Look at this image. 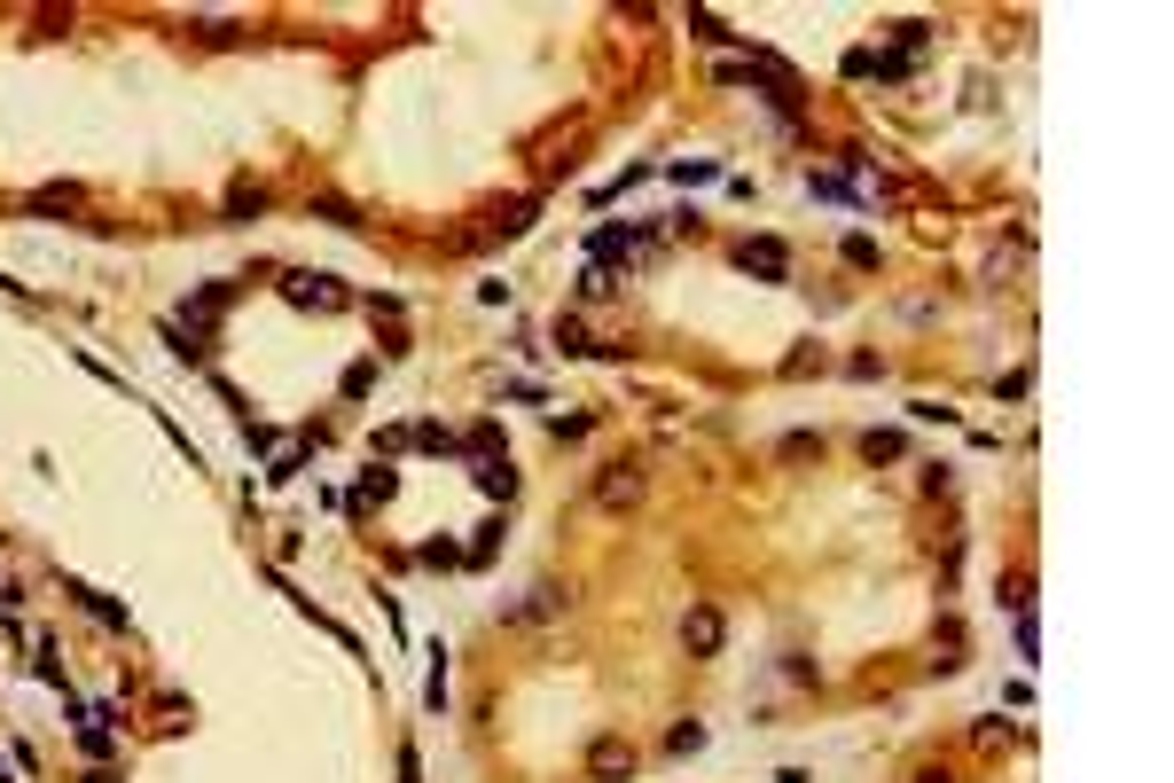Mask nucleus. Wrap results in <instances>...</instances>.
Listing matches in <instances>:
<instances>
[{
  "instance_id": "obj_14",
  "label": "nucleus",
  "mask_w": 1174,
  "mask_h": 783,
  "mask_svg": "<svg viewBox=\"0 0 1174 783\" xmlns=\"http://www.w3.org/2000/svg\"><path fill=\"white\" fill-rule=\"evenodd\" d=\"M916 783H955V776H948V768H924V776H916Z\"/></svg>"
},
{
  "instance_id": "obj_7",
  "label": "nucleus",
  "mask_w": 1174,
  "mask_h": 783,
  "mask_svg": "<svg viewBox=\"0 0 1174 783\" xmlns=\"http://www.w3.org/2000/svg\"><path fill=\"white\" fill-rule=\"evenodd\" d=\"M901 447H908L901 431H869V439H861V455H869V462H901Z\"/></svg>"
},
{
  "instance_id": "obj_2",
  "label": "nucleus",
  "mask_w": 1174,
  "mask_h": 783,
  "mask_svg": "<svg viewBox=\"0 0 1174 783\" xmlns=\"http://www.w3.org/2000/svg\"><path fill=\"white\" fill-rule=\"evenodd\" d=\"M642 502V470L634 462H603L595 470V509H634Z\"/></svg>"
},
{
  "instance_id": "obj_5",
  "label": "nucleus",
  "mask_w": 1174,
  "mask_h": 783,
  "mask_svg": "<svg viewBox=\"0 0 1174 783\" xmlns=\"http://www.w3.org/2000/svg\"><path fill=\"white\" fill-rule=\"evenodd\" d=\"M282 290H290L298 306H345V290H337V282H329V275H290V282H282Z\"/></svg>"
},
{
  "instance_id": "obj_4",
  "label": "nucleus",
  "mask_w": 1174,
  "mask_h": 783,
  "mask_svg": "<svg viewBox=\"0 0 1174 783\" xmlns=\"http://www.w3.org/2000/svg\"><path fill=\"white\" fill-rule=\"evenodd\" d=\"M736 267H744V275H760V282H783V275H791V251H783L775 235H760V243H744V251H736Z\"/></svg>"
},
{
  "instance_id": "obj_1",
  "label": "nucleus",
  "mask_w": 1174,
  "mask_h": 783,
  "mask_svg": "<svg viewBox=\"0 0 1174 783\" xmlns=\"http://www.w3.org/2000/svg\"><path fill=\"white\" fill-rule=\"evenodd\" d=\"M681 643H689V658H721V643H728L721 603H689V619H681Z\"/></svg>"
},
{
  "instance_id": "obj_3",
  "label": "nucleus",
  "mask_w": 1174,
  "mask_h": 783,
  "mask_svg": "<svg viewBox=\"0 0 1174 783\" xmlns=\"http://www.w3.org/2000/svg\"><path fill=\"white\" fill-rule=\"evenodd\" d=\"M587 776L595 783H627L634 776V744L627 737H595L587 744Z\"/></svg>"
},
{
  "instance_id": "obj_11",
  "label": "nucleus",
  "mask_w": 1174,
  "mask_h": 783,
  "mask_svg": "<svg viewBox=\"0 0 1174 783\" xmlns=\"http://www.w3.org/2000/svg\"><path fill=\"white\" fill-rule=\"evenodd\" d=\"M227 212H235V220H251V212H267V188H235V196H227Z\"/></svg>"
},
{
  "instance_id": "obj_6",
  "label": "nucleus",
  "mask_w": 1174,
  "mask_h": 783,
  "mask_svg": "<svg viewBox=\"0 0 1174 783\" xmlns=\"http://www.w3.org/2000/svg\"><path fill=\"white\" fill-rule=\"evenodd\" d=\"M478 494H494V502H509V494H517V470H509V455H486V462H478Z\"/></svg>"
},
{
  "instance_id": "obj_10",
  "label": "nucleus",
  "mask_w": 1174,
  "mask_h": 783,
  "mask_svg": "<svg viewBox=\"0 0 1174 783\" xmlns=\"http://www.w3.org/2000/svg\"><path fill=\"white\" fill-rule=\"evenodd\" d=\"M32 204H40V212H79V188H71V181H63V188H40Z\"/></svg>"
},
{
  "instance_id": "obj_9",
  "label": "nucleus",
  "mask_w": 1174,
  "mask_h": 783,
  "mask_svg": "<svg viewBox=\"0 0 1174 783\" xmlns=\"http://www.w3.org/2000/svg\"><path fill=\"white\" fill-rule=\"evenodd\" d=\"M392 486H400V478H392V470L376 462V470H368V478H361V502H392Z\"/></svg>"
},
{
  "instance_id": "obj_8",
  "label": "nucleus",
  "mask_w": 1174,
  "mask_h": 783,
  "mask_svg": "<svg viewBox=\"0 0 1174 783\" xmlns=\"http://www.w3.org/2000/svg\"><path fill=\"white\" fill-rule=\"evenodd\" d=\"M564 611V588H533V603H517V619H556Z\"/></svg>"
},
{
  "instance_id": "obj_12",
  "label": "nucleus",
  "mask_w": 1174,
  "mask_h": 783,
  "mask_svg": "<svg viewBox=\"0 0 1174 783\" xmlns=\"http://www.w3.org/2000/svg\"><path fill=\"white\" fill-rule=\"evenodd\" d=\"M556 353H595V345H587L580 322H556Z\"/></svg>"
},
{
  "instance_id": "obj_13",
  "label": "nucleus",
  "mask_w": 1174,
  "mask_h": 783,
  "mask_svg": "<svg viewBox=\"0 0 1174 783\" xmlns=\"http://www.w3.org/2000/svg\"><path fill=\"white\" fill-rule=\"evenodd\" d=\"M611 290H619V282L603 275V267H587V275H580V298H611Z\"/></svg>"
}]
</instances>
